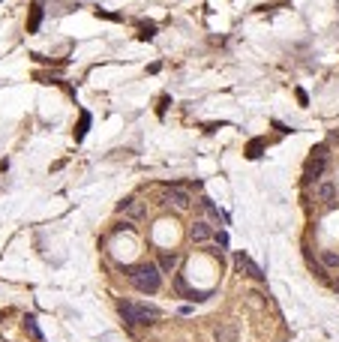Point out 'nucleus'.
I'll use <instances>...</instances> for the list:
<instances>
[{"label":"nucleus","instance_id":"obj_14","mask_svg":"<svg viewBox=\"0 0 339 342\" xmlns=\"http://www.w3.org/2000/svg\"><path fill=\"white\" fill-rule=\"evenodd\" d=\"M213 240H216V246H222V249L228 246V234H225V231H216V234H213Z\"/></svg>","mask_w":339,"mask_h":342},{"label":"nucleus","instance_id":"obj_13","mask_svg":"<svg viewBox=\"0 0 339 342\" xmlns=\"http://www.w3.org/2000/svg\"><path fill=\"white\" fill-rule=\"evenodd\" d=\"M201 207L207 210V216H210V219H216V222H222V219H225V216H222L219 210L213 207V201H210V198H204V201H201Z\"/></svg>","mask_w":339,"mask_h":342},{"label":"nucleus","instance_id":"obj_11","mask_svg":"<svg viewBox=\"0 0 339 342\" xmlns=\"http://www.w3.org/2000/svg\"><path fill=\"white\" fill-rule=\"evenodd\" d=\"M321 264L327 267V270H339V252H333V249H321Z\"/></svg>","mask_w":339,"mask_h":342},{"label":"nucleus","instance_id":"obj_10","mask_svg":"<svg viewBox=\"0 0 339 342\" xmlns=\"http://www.w3.org/2000/svg\"><path fill=\"white\" fill-rule=\"evenodd\" d=\"M315 195H318V201L330 204V201L336 198V186H333L330 180H321V183H318V189H315Z\"/></svg>","mask_w":339,"mask_h":342},{"label":"nucleus","instance_id":"obj_4","mask_svg":"<svg viewBox=\"0 0 339 342\" xmlns=\"http://www.w3.org/2000/svg\"><path fill=\"white\" fill-rule=\"evenodd\" d=\"M165 201L174 204L177 210H186V207L192 204V195H189L183 186H168V189H165Z\"/></svg>","mask_w":339,"mask_h":342},{"label":"nucleus","instance_id":"obj_7","mask_svg":"<svg viewBox=\"0 0 339 342\" xmlns=\"http://www.w3.org/2000/svg\"><path fill=\"white\" fill-rule=\"evenodd\" d=\"M213 342H237V327L231 321L219 324V327L213 330Z\"/></svg>","mask_w":339,"mask_h":342},{"label":"nucleus","instance_id":"obj_15","mask_svg":"<svg viewBox=\"0 0 339 342\" xmlns=\"http://www.w3.org/2000/svg\"><path fill=\"white\" fill-rule=\"evenodd\" d=\"M114 231H126V234H132V231H135V225L129 222V219H123L120 225H114Z\"/></svg>","mask_w":339,"mask_h":342},{"label":"nucleus","instance_id":"obj_3","mask_svg":"<svg viewBox=\"0 0 339 342\" xmlns=\"http://www.w3.org/2000/svg\"><path fill=\"white\" fill-rule=\"evenodd\" d=\"M234 264H237V270L243 273V276H249V279H264V273H261V267L246 255V252H237L234 255Z\"/></svg>","mask_w":339,"mask_h":342},{"label":"nucleus","instance_id":"obj_6","mask_svg":"<svg viewBox=\"0 0 339 342\" xmlns=\"http://www.w3.org/2000/svg\"><path fill=\"white\" fill-rule=\"evenodd\" d=\"M213 237V228L207 222H192L189 225V240H195V243H207Z\"/></svg>","mask_w":339,"mask_h":342},{"label":"nucleus","instance_id":"obj_9","mask_svg":"<svg viewBox=\"0 0 339 342\" xmlns=\"http://www.w3.org/2000/svg\"><path fill=\"white\" fill-rule=\"evenodd\" d=\"M117 210H120V213H126L129 219H141V216H144V207H141L135 198H126V201H120V204H117Z\"/></svg>","mask_w":339,"mask_h":342},{"label":"nucleus","instance_id":"obj_8","mask_svg":"<svg viewBox=\"0 0 339 342\" xmlns=\"http://www.w3.org/2000/svg\"><path fill=\"white\" fill-rule=\"evenodd\" d=\"M177 261H180V255H177V252H159V261H156L159 273H174Z\"/></svg>","mask_w":339,"mask_h":342},{"label":"nucleus","instance_id":"obj_12","mask_svg":"<svg viewBox=\"0 0 339 342\" xmlns=\"http://www.w3.org/2000/svg\"><path fill=\"white\" fill-rule=\"evenodd\" d=\"M24 330H27L36 342H45L42 339V330H39V324H36V318H33V315H27V318H24Z\"/></svg>","mask_w":339,"mask_h":342},{"label":"nucleus","instance_id":"obj_2","mask_svg":"<svg viewBox=\"0 0 339 342\" xmlns=\"http://www.w3.org/2000/svg\"><path fill=\"white\" fill-rule=\"evenodd\" d=\"M120 318L126 324H153L159 318V309L147 303H120Z\"/></svg>","mask_w":339,"mask_h":342},{"label":"nucleus","instance_id":"obj_1","mask_svg":"<svg viewBox=\"0 0 339 342\" xmlns=\"http://www.w3.org/2000/svg\"><path fill=\"white\" fill-rule=\"evenodd\" d=\"M129 282L135 285V291H144V294H156L162 285V273L156 264H138L129 270Z\"/></svg>","mask_w":339,"mask_h":342},{"label":"nucleus","instance_id":"obj_17","mask_svg":"<svg viewBox=\"0 0 339 342\" xmlns=\"http://www.w3.org/2000/svg\"><path fill=\"white\" fill-rule=\"evenodd\" d=\"M87 123H90V117H87V114H81V129H78V135H84V129H87Z\"/></svg>","mask_w":339,"mask_h":342},{"label":"nucleus","instance_id":"obj_16","mask_svg":"<svg viewBox=\"0 0 339 342\" xmlns=\"http://www.w3.org/2000/svg\"><path fill=\"white\" fill-rule=\"evenodd\" d=\"M258 150H261V141H252L249 144V156H258Z\"/></svg>","mask_w":339,"mask_h":342},{"label":"nucleus","instance_id":"obj_5","mask_svg":"<svg viewBox=\"0 0 339 342\" xmlns=\"http://www.w3.org/2000/svg\"><path fill=\"white\" fill-rule=\"evenodd\" d=\"M324 168H327V156H315V153H312V159L306 165V180H318L324 174Z\"/></svg>","mask_w":339,"mask_h":342}]
</instances>
